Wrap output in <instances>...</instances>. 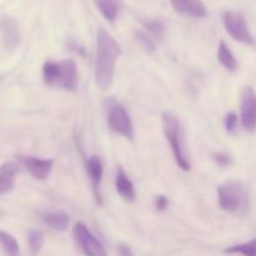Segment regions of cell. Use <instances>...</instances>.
Wrapping results in <instances>:
<instances>
[{"mask_svg": "<svg viewBox=\"0 0 256 256\" xmlns=\"http://www.w3.org/2000/svg\"><path fill=\"white\" fill-rule=\"evenodd\" d=\"M122 49L116 40L104 29L96 34V62H95V79L102 90L110 89L114 80L115 64Z\"/></svg>", "mask_w": 256, "mask_h": 256, "instance_id": "1", "label": "cell"}, {"mask_svg": "<svg viewBox=\"0 0 256 256\" xmlns=\"http://www.w3.org/2000/svg\"><path fill=\"white\" fill-rule=\"evenodd\" d=\"M222 22H224L225 29L232 39L242 42V44H254V38L250 32L246 19L242 12H234V10L225 12L222 15Z\"/></svg>", "mask_w": 256, "mask_h": 256, "instance_id": "5", "label": "cell"}, {"mask_svg": "<svg viewBox=\"0 0 256 256\" xmlns=\"http://www.w3.org/2000/svg\"><path fill=\"white\" fill-rule=\"evenodd\" d=\"M225 252L228 254H240L244 256H256V239L250 242H242V244L234 245V246L228 248Z\"/></svg>", "mask_w": 256, "mask_h": 256, "instance_id": "20", "label": "cell"}, {"mask_svg": "<svg viewBox=\"0 0 256 256\" xmlns=\"http://www.w3.org/2000/svg\"><path fill=\"white\" fill-rule=\"evenodd\" d=\"M224 124H225V129H226L228 132L230 134H235L238 130V115L235 114L234 112H228L226 116L224 119Z\"/></svg>", "mask_w": 256, "mask_h": 256, "instance_id": "23", "label": "cell"}, {"mask_svg": "<svg viewBox=\"0 0 256 256\" xmlns=\"http://www.w3.org/2000/svg\"><path fill=\"white\" fill-rule=\"evenodd\" d=\"M214 160L220 165V166H228V165L232 164V156L228 155L226 152H215Z\"/></svg>", "mask_w": 256, "mask_h": 256, "instance_id": "24", "label": "cell"}, {"mask_svg": "<svg viewBox=\"0 0 256 256\" xmlns=\"http://www.w3.org/2000/svg\"><path fill=\"white\" fill-rule=\"evenodd\" d=\"M145 29L148 30V34L152 35L158 39H162L165 34V25L160 19H146L142 22Z\"/></svg>", "mask_w": 256, "mask_h": 256, "instance_id": "21", "label": "cell"}, {"mask_svg": "<svg viewBox=\"0 0 256 256\" xmlns=\"http://www.w3.org/2000/svg\"><path fill=\"white\" fill-rule=\"evenodd\" d=\"M0 35L5 49L14 50L19 46L22 35H20L19 24L14 18L10 15H2L0 18Z\"/></svg>", "mask_w": 256, "mask_h": 256, "instance_id": "9", "label": "cell"}, {"mask_svg": "<svg viewBox=\"0 0 256 256\" xmlns=\"http://www.w3.org/2000/svg\"><path fill=\"white\" fill-rule=\"evenodd\" d=\"M0 245L5 250L8 256H19V244H18L16 239L12 235H10L9 232L0 230Z\"/></svg>", "mask_w": 256, "mask_h": 256, "instance_id": "18", "label": "cell"}, {"mask_svg": "<svg viewBox=\"0 0 256 256\" xmlns=\"http://www.w3.org/2000/svg\"><path fill=\"white\" fill-rule=\"evenodd\" d=\"M218 59L225 69L230 70V72H235L238 69L236 59L225 42H220L219 49H218Z\"/></svg>", "mask_w": 256, "mask_h": 256, "instance_id": "17", "label": "cell"}, {"mask_svg": "<svg viewBox=\"0 0 256 256\" xmlns=\"http://www.w3.org/2000/svg\"><path fill=\"white\" fill-rule=\"evenodd\" d=\"M168 199L165 196H162V195H160V196H158L156 199H155V206H156L158 210H160V212H164V210H166L168 208Z\"/></svg>", "mask_w": 256, "mask_h": 256, "instance_id": "25", "label": "cell"}, {"mask_svg": "<svg viewBox=\"0 0 256 256\" xmlns=\"http://www.w3.org/2000/svg\"><path fill=\"white\" fill-rule=\"evenodd\" d=\"M42 79L49 86L74 92L79 85L76 62L72 59L52 62L48 60L42 66Z\"/></svg>", "mask_w": 256, "mask_h": 256, "instance_id": "2", "label": "cell"}, {"mask_svg": "<svg viewBox=\"0 0 256 256\" xmlns=\"http://www.w3.org/2000/svg\"><path fill=\"white\" fill-rule=\"evenodd\" d=\"M69 215L65 212H49L44 215L45 225L55 232H64L69 225Z\"/></svg>", "mask_w": 256, "mask_h": 256, "instance_id": "16", "label": "cell"}, {"mask_svg": "<svg viewBox=\"0 0 256 256\" xmlns=\"http://www.w3.org/2000/svg\"><path fill=\"white\" fill-rule=\"evenodd\" d=\"M88 172H89L90 180H92V189H94L95 198L99 204H102V195H100V186H102V172H104V166L102 162L98 155H92L88 160Z\"/></svg>", "mask_w": 256, "mask_h": 256, "instance_id": "12", "label": "cell"}, {"mask_svg": "<svg viewBox=\"0 0 256 256\" xmlns=\"http://www.w3.org/2000/svg\"><path fill=\"white\" fill-rule=\"evenodd\" d=\"M218 200L224 212H238L246 206V190L240 182H228L218 188Z\"/></svg>", "mask_w": 256, "mask_h": 256, "instance_id": "4", "label": "cell"}, {"mask_svg": "<svg viewBox=\"0 0 256 256\" xmlns=\"http://www.w3.org/2000/svg\"><path fill=\"white\" fill-rule=\"evenodd\" d=\"M108 125L110 129L116 134L132 140L135 136L134 125L129 114L122 105L114 102L109 106L108 110Z\"/></svg>", "mask_w": 256, "mask_h": 256, "instance_id": "6", "label": "cell"}, {"mask_svg": "<svg viewBox=\"0 0 256 256\" xmlns=\"http://www.w3.org/2000/svg\"><path fill=\"white\" fill-rule=\"evenodd\" d=\"M22 162L25 169L30 172V175L36 180L48 179L54 166L52 159H39L34 156L22 158Z\"/></svg>", "mask_w": 256, "mask_h": 256, "instance_id": "10", "label": "cell"}, {"mask_svg": "<svg viewBox=\"0 0 256 256\" xmlns=\"http://www.w3.org/2000/svg\"><path fill=\"white\" fill-rule=\"evenodd\" d=\"M240 115L242 126L248 132H254L256 129V92L252 88L248 86L242 92Z\"/></svg>", "mask_w": 256, "mask_h": 256, "instance_id": "8", "label": "cell"}, {"mask_svg": "<svg viewBox=\"0 0 256 256\" xmlns=\"http://www.w3.org/2000/svg\"><path fill=\"white\" fill-rule=\"evenodd\" d=\"M135 39H136V42L139 44V46L142 48L146 54L152 55L156 52V45H155L154 39L152 38V35L148 34L144 30H136V32H135Z\"/></svg>", "mask_w": 256, "mask_h": 256, "instance_id": "19", "label": "cell"}, {"mask_svg": "<svg viewBox=\"0 0 256 256\" xmlns=\"http://www.w3.org/2000/svg\"><path fill=\"white\" fill-rule=\"evenodd\" d=\"M72 234H74L76 244L86 256H106V252L102 242L92 234L84 222H76Z\"/></svg>", "mask_w": 256, "mask_h": 256, "instance_id": "7", "label": "cell"}, {"mask_svg": "<svg viewBox=\"0 0 256 256\" xmlns=\"http://www.w3.org/2000/svg\"><path fill=\"white\" fill-rule=\"evenodd\" d=\"M28 242H29V249L32 255H38L42 250V244H44V235L39 230H32L29 232Z\"/></svg>", "mask_w": 256, "mask_h": 256, "instance_id": "22", "label": "cell"}, {"mask_svg": "<svg viewBox=\"0 0 256 256\" xmlns=\"http://www.w3.org/2000/svg\"><path fill=\"white\" fill-rule=\"evenodd\" d=\"M16 172L18 166L15 162H9L0 165V194H6L14 188Z\"/></svg>", "mask_w": 256, "mask_h": 256, "instance_id": "13", "label": "cell"}, {"mask_svg": "<svg viewBox=\"0 0 256 256\" xmlns=\"http://www.w3.org/2000/svg\"><path fill=\"white\" fill-rule=\"evenodd\" d=\"M170 2L175 12L185 16L196 19L208 16V9L202 0H170Z\"/></svg>", "mask_w": 256, "mask_h": 256, "instance_id": "11", "label": "cell"}, {"mask_svg": "<svg viewBox=\"0 0 256 256\" xmlns=\"http://www.w3.org/2000/svg\"><path fill=\"white\" fill-rule=\"evenodd\" d=\"M162 132H164L165 138L169 142L172 146V152L174 154L175 162L179 165V168L184 172H189L192 169L190 166L189 159L185 154L184 148V134H182V125L178 120L176 116H174L170 112H164L162 118Z\"/></svg>", "mask_w": 256, "mask_h": 256, "instance_id": "3", "label": "cell"}, {"mask_svg": "<svg viewBox=\"0 0 256 256\" xmlns=\"http://www.w3.org/2000/svg\"><path fill=\"white\" fill-rule=\"evenodd\" d=\"M119 254H120V256H134L132 249H130L129 246H126V245H120Z\"/></svg>", "mask_w": 256, "mask_h": 256, "instance_id": "26", "label": "cell"}, {"mask_svg": "<svg viewBox=\"0 0 256 256\" xmlns=\"http://www.w3.org/2000/svg\"><path fill=\"white\" fill-rule=\"evenodd\" d=\"M115 188H116V192H119L120 196L126 202H132L135 199L134 184L122 169L118 170L116 178H115Z\"/></svg>", "mask_w": 256, "mask_h": 256, "instance_id": "14", "label": "cell"}, {"mask_svg": "<svg viewBox=\"0 0 256 256\" xmlns=\"http://www.w3.org/2000/svg\"><path fill=\"white\" fill-rule=\"evenodd\" d=\"M98 10L100 14L108 20V22H114L119 15L122 9V2L120 0H94Z\"/></svg>", "mask_w": 256, "mask_h": 256, "instance_id": "15", "label": "cell"}]
</instances>
